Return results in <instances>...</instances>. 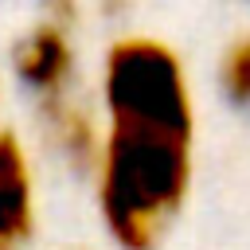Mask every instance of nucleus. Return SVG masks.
<instances>
[{
	"label": "nucleus",
	"mask_w": 250,
	"mask_h": 250,
	"mask_svg": "<svg viewBox=\"0 0 250 250\" xmlns=\"http://www.w3.org/2000/svg\"><path fill=\"white\" fill-rule=\"evenodd\" d=\"M129 4H133V0H98V8H102L105 16H121Z\"/></svg>",
	"instance_id": "7"
},
{
	"label": "nucleus",
	"mask_w": 250,
	"mask_h": 250,
	"mask_svg": "<svg viewBox=\"0 0 250 250\" xmlns=\"http://www.w3.org/2000/svg\"><path fill=\"white\" fill-rule=\"evenodd\" d=\"M215 82H219V94L227 98V105L250 117V35H238L227 43V51L219 55V66H215Z\"/></svg>",
	"instance_id": "5"
},
{
	"label": "nucleus",
	"mask_w": 250,
	"mask_h": 250,
	"mask_svg": "<svg viewBox=\"0 0 250 250\" xmlns=\"http://www.w3.org/2000/svg\"><path fill=\"white\" fill-rule=\"evenodd\" d=\"M78 27H66L59 20L39 16L16 43H12V78L20 82V90L31 102L78 90V43H74Z\"/></svg>",
	"instance_id": "3"
},
{
	"label": "nucleus",
	"mask_w": 250,
	"mask_h": 250,
	"mask_svg": "<svg viewBox=\"0 0 250 250\" xmlns=\"http://www.w3.org/2000/svg\"><path fill=\"white\" fill-rule=\"evenodd\" d=\"M102 156L90 176L109 250H160L195 184V90L156 35H117L98 74Z\"/></svg>",
	"instance_id": "1"
},
{
	"label": "nucleus",
	"mask_w": 250,
	"mask_h": 250,
	"mask_svg": "<svg viewBox=\"0 0 250 250\" xmlns=\"http://www.w3.org/2000/svg\"><path fill=\"white\" fill-rule=\"evenodd\" d=\"M39 164L31 145L0 125V250H27L39 234Z\"/></svg>",
	"instance_id": "4"
},
{
	"label": "nucleus",
	"mask_w": 250,
	"mask_h": 250,
	"mask_svg": "<svg viewBox=\"0 0 250 250\" xmlns=\"http://www.w3.org/2000/svg\"><path fill=\"white\" fill-rule=\"evenodd\" d=\"M66 250H109V246H90V242H78V246H66Z\"/></svg>",
	"instance_id": "8"
},
{
	"label": "nucleus",
	"mask_w": 250,
	"mask_h": 250,
	"mask_svg": "<svg viewBox=\"0 0 250 250\" xmlns=\"http://www.w3.org/2000/svg\"><path fill=\"white\" fill-rule=\"evenodd\" d=\"M39 16L59 20L66 27H78L82 23V0H39Z\"/></svg>",
	"instance_id": "6"
},
{
	"label": "nucleus",
	"mask_w": 250,
	"mask_h": 250,
	"mask_svg": "<svg viewBox=\"0 0 250 250\" xmlns=\"http://www.w3.org/2000/svg\"><path fill=\"white\" fill-rule=\"evenodd\" d=\"M31 113H35L39 148L51 156V164H59L66 176L90 184V176L98 168V156H102L98 102H90L82 90H66V94L31 102Z\"/></svg>",
	"instance_id": "2"
},
{
	"label": "nucleus",
	"mask_w": 250,
	"mask_h": 250,
	"mask_svg": "<svg viewBox=\"0 0 250 250\" xmlns=\"http://www.w3.org/2000/svg\"><path fill=\"white\" fill-rule=\"evenodd\" d=\"M0 105H4V82H0Z\"/></svg>",
	"instance_id": "9"
}]
</instances>
